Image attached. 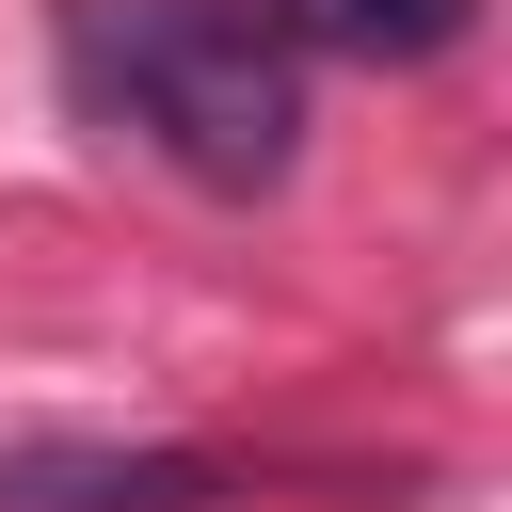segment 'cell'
<instances>
[{
	"instance_id": "obj_1",
	"label": "cell",
	"mask_w": 512,
	"mask_h": 512,
	"mask_svg": "<svg viewBox=\"0 0 512 512\" xmlns=\"http://www.w3.org/2000/svg\"><path fill=\"white\" fill-rule=\"evenodd\" d=\"M64 80L192 192H288L304 160V80L240 0H64Z\"/></svg>"
},
{
	"instance_id": "obj_2",
	"label": "cell",
	"mask_w": 512,
	"mask_h": 512,
	"mask_svg": "<svg viewBox=\"0 0 512 512\" xmlns=\"http://www.w3.org/2000/svg\"><path fill=\"white\" fill-rule=\"evenodd\" d=\"M0 512H224V448H96V432H48V448H0Z\"/></svg>"
},
{
	"instance_id": "obj_3",
	"label": "cell",
	"mask_w": 512,
	"mask_h": 512,
	"mask_svg": "<svg viewBox=\"0 0 512 512\" xmlns=\"http://www.w3.org/2000/svg\"><path fill=\"white\" fill-rule=\"evenodd\" d=\"M272 48H320V64H432L480 32V0H256Z\"/></svg>"
}]
</instances>
